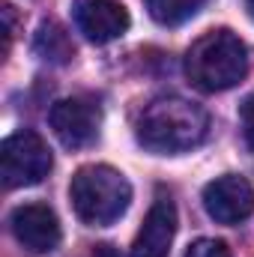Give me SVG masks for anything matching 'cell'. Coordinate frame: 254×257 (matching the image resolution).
Returning a JSON list of instances; mask_svg holds the SVG:
<instances>
[{
    "mask_svg": "<svg viewBox=\"0 0 254 257\" xmlns=\"http://www.w3.org/2000/svg\"><path fill=\"white\" fill-rule=\"evenodd\" d=\"M186 257H233V254L221 239H197V242L189 245Z\"/></svg>",
    "mask_w": 254,
    "mask_h": 257,
    "instance_id": "obj_12",
    "label": "cell"
},
{
    "mask_svg": "<svg viewBox=\"0 0 254 257\" xmlns=\"http://www.w3.org/2000/svg\"><path fill=\"white\" fill-rule=\"evenodd\" d=\"M239 123H242V138L254 150V96H248L239 108Z\"/></svg>",
    "mask_w": 254,
    "mask_h": 257,
    "instance_id": "obj_13",
    "label": "cell"
},
{
    "mask_svg": "<svg viewBox=\"0 0 254 257\" xmlns=\"http://www.w3.org/2000/svg\"><path fill=\"white\" fill-rule=\"evenodd\" d=\"M9 227L15 233V239L33 251V254H48L60 245V218L51 206L45 203H24L15 206L9 215Z\"/></svg>",
    "mask_w": 254,
    "mask_h": 257,
    "instance_id": "obj_7",
    "label": "cell"
},
{
    "mask_svg": "<svg viewBox=\"0 0 254 257\" xmlns=\"http://www.w3.org/2000/svg\"><path fill=\"white\" fill-rule=\"evenodd\" d=\"M245 6H248V12H251V18H254V0H245Z\"/></svg>",
    "mask_w": 254,
    "mask_h": 257,
    "instance_id": "obj_15",
    "label": "cell"
},
{
    "mask_svg": "<svg viewBox=\"0 0 254 257\" xmlns=\"http://www.w3.org/2000/svg\"><path fill=\"white\" fill-rule=\"evenodd\" d=\"M69 200L75 215L90 227H108L129 209L132 186L111 165H87L72 177Z\"/></svg>",
    "mask_w": 254,
    "mask_h": 257,
    "instance_id": "obj_3",
    "label": "cell"
},
{
    "mask_svg": "<svg viewBox=\"0 0 254 257\" xmlns=\"http://www.w3.org/2000/svg\"><path fill=\"white\" fill-rule=\"evenodd\" d=\"M248 72L245 42L230 30H209L186 51V75L203 93L236 87Z\"/></svg>",
    "mask_w": 254,
    "mask_h": 257,
    "instance_id": "obj_2",
    "label": "cell"
},
{
    "mask_svg": "<svg viewBox=\"0 0 254 257\" xmlns=\"http://www.w3.org/2000/svg\"><path fill=\"white\" fill-rule=\"evenodd\" d=\"M33 51L48 63H69L75 54V45L57 21H42L33 36Z\"/></svg>",
    "mask_w": 254,
    "mask_h": 257,
    "instance_id": "obj_10",
    "label": "cell"
},
{
    "mask_svg": "<svg viewBox=\"0 0 254 257\" xmlns=\"http://www.w3.org/2000/svg\"><path fill=\"white\" fill-rule=\"evenodd\" d=\"M93 257H117V254L111 251V245H99V248H96V254H93Z\"/></svg>",
    "mask_w": 254,
    "mask_h": 257,
    "instance_id": "obj_14",
    "label": "cell"
},
{
    "mask_svg": "<svg viewBox=\"0 0 254 257\" xmlns=\"http://www.w3.org/2000/svg\"><path fill=\"white\" fill-rule=\"evenodd\" d=\"M48 123H51L57 141L66 150H84L99 138L102 108L93 99H84V96L60 99V102H54V108L48 114Z\"/></svg>",
    "mask_w": 254,
    "mask_h": 257,
    "instance_id": "obj_5",
    "label": "cell"
},
{
    "mask_svg": "<svg viewBox=\"0 0 254 257\" xmlns=\"http://www.w3.org/2000/svg\"><path fill=\"white\" fill-rule=\"evenodd\" d=\"M51 168H54V159L48 144L30 128L9 135L0 147V171H3L6 189L39 186L51 174Z\"/></svg>",
    "mask_w": 254,
    "mask_h": 257,
    "instance_id": "obj_4",
    "label": "cell"
},
{
    "mask_svg": "<svg viewBox=\"0 0 254 257\" xmlns=\"http://www.w3.org/2000/svg\"><path fill=\"white\" fill-rule=\"evenodd\" d=\"M126 6L117 0H78L75 3V27L96 45L114 42L129 30Z\"/></svg>",
    "mask_w": 254,
    "mask_h": 257,
    "instance_id": "obj_8",
    "label": "cell"
},
{
    "mask_svg": "<svg viewBox=\"0 0 254 257\" xmlns=\"http://www.w3.org/2000/svg\"><path fill=\"white\" fill-rule=\"evenodd\" d=\"M203 209L218 224H239L254 212V189L245 177L224 174L203 186Z\"/></svg>",
    "mask_w": 254,
    "mask_h": 257,
    "instance_id": "obj_6",
    "label": "cell"
},
{
    "mask_svg": "<svg viewBox=\"0 0 254 257\" xmlns=\"http://www.w3.org/2000/svg\"><path fill=\"white\" fill-rule=\"evenodd\" d=\"M174 236H177V206L171 197H159L150 206V212L132 242L129 257H168Z\"/></svg>",
    "mask_w": 254,
    "mask_h": 257,
    "instance_id": "obj_9",
    "label": "cell"
},
{
    "mask_svg": "<svg viewBox=\"0 0 254 257\" xmlns=\"http://www.w3.org/2000/svg\"><path fill=\"white\" fill-rule=\"evenodd\" d=\"M144 6L153 21H159L165 27H177L200 9V0H144Z\"/></svg>",
    "mask_w": 254,
    "mask_h": 257,
    "instance_id": "obj_11",
    "label": "cell"
},
{
    "mask_svg": "<svg viewBox=\"0 0 254 257\" xmlns=\"http://www.w3.org/2000/svg\"><path fill=\"white\" fill-rule=\"evenodd\" d=\"M209 132V114L189 99L165 96L144 108L138 120V141L156 156H177L203 144Z\"/></svg>",
    "mask_w": 254,
    "mask_h": 257,
    "instance_id": "obj_1",
    "label": "cell"
}]
</instances>
